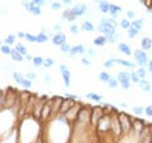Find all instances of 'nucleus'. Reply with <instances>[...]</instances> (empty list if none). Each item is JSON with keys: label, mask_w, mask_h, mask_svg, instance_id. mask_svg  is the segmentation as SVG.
Returning <instances> with one entry per match:
<instances>
[{"label": "nucleus", "mask_w": 152, "mask_h": 143, "mask_svg": "<svg viewBox=\"0 0 152 143\" xmlns=\"http://www.w3.org/2000/svg\"><path fill=\"white\" fill-rule=\"evenodd\" d=\"M62 18H64V19H66V20H69V22H74L77 17H76L75 14L72 13V10H71V9H67V10H65V12H64Z\"/></svg>", "instance_id": "4be33fe9"}, {"label": "nucleus", "mask_w": 152, "mask_h": 143, "mask_svg": "<svg viewBox=\"0 0 152 143\" xmlns=\"http://www.w3.org/2000/svg\"><path fill=\"white\" fill-rule=\"evenodd\" d=\"M105 115V113H104V110L102 108H99V107H96V108H93L91 109V125H93V128L95 129V127L98 125V123H99V120Z\"/></svg>", "instance_id": "39448f33"}, {"label": "nucleus", "mask_w": 152, "mask_h": 143, "mask_svg": "<svg viewBox=\"0 0 152 143\" xmlns=\"http://www.w3.org/2000/svg\"><path fill=\"white\" fill-rule=\"evenodd\" d=\"M22 85H23V86H24L26 89H29L31 86H32V81L29 80V79H24V80H23V82H22Z\"/></svg>", "instance_id": "8fccbe9b"}, {"label": "nucleus", "mask_w": 152, "mask_h": 143, "mask_svg": "<svg viewBox=\"0 0 152 143\" xmlns=\"http://www.w3.org/2000/svg\"><path fill=\"white\" fill-rule=\"evenodd\" d=\"M32 62H33V66H34V67H41V66L45 65V58L41 56H34L32 60Z\"/></svg>", "instance_id": "393cba45"}, {"label": "nucleus", "mask_w": 152, "mask_h": 143, "mask_svg": "<svg viewBox=\"0 0 152 143\" xmlns=\"http://www.w3.org/2000/svg\"><path fill=\"white\" fill-rule=\"evenodd\" d=\"M117 79L118 81H126V80H131V72H128V71H121L119 74L117 75Z\"/></svg>", "instance_id": "a878e982"}, {"label": "nucleus", "mask_w": 152, "mask_h": 143, "mask_svg": "<svg viewBox=\"0 0 152 143\" xmlns=\"http://www.w3.org/2000/svg\"><path fill=\"white\" fill-rule=\"evenodd\" d=\"M26 39L28 42H31V43H37V36H32L31 33H27V36H26Z\"/></svg>", "instance_id": "a18cd8bd"}, {"label": "nucleus", "mask_w": 152, "mask_h": 143, "mask_svg": "<svg viewBox=\"0 0 152 143\" xmlns=\"http://www.w3.org/2000/svg\"><path fill=\"white\" fill-rule=\"evenodd\" d=\"M62 1H64L65 4H71V3H72V0H62Z\"/></svg>", "instance_id": "774afa93"}, {"label": "nucleus", "mask_w": 152, "mask_h": 143, "mask_svg": "<svg viewBox=\"0 0 152 143\" xmlns=\"http://www.w3.org/2000/svg\"><path fill=\"white\" fill-rule=\"evenodd\" d=\"M22 5L24 7L28 12H29V9H31V7H32V4H31V3H28L27 0H23V1H22Z\"/></svg>", "instance_id": "4d7b16f0"}, {"label": "nucleus", "mask_w": 152, "mask_h": 143, "mask_svg": "<svg viewBox=\"0 0 152 143\" xmlns=\"http://www.w3.org/2000/svg\"><path fill=\"white\" fill-rule=\"evenodd\" d=\"M88 55H89L90 57H95V56H96V55H95V51H94L93 48H89V50H88Z\"/></svg>", "instance_id": "052dcab7"}, {"label": "nucleus", "mask_w": 152, "mask_h": 143, "mask_svg": "<svg viewBox=\"0 0 152 143\" xmlns=\"http://www.w3.org/2000/svg\"><path fill=\"white\" fill-rule=\"evenodd\" d=\"M148 71L152 74V60H151V61H148Z\"/></svg>", "instance_id": "0e129e2a"}, {"label": "nucleus", "mask_w": 152, "mask_h": 143, "mask_svg": "<svg viewBox=\"0 0 152 143\" xmlns=\"http://www.w3.org/2000/svg\"><path fill=\"white\" fill-rule=\"evenodd\" d=\"M85 53V46L84 45H77V46H74L71 47V51H70V57L76 56V55H83Z\"/></svg>", "instance_id": "2eb2a0df"}, {"label": "nucleus", "mask_w": 152, "mask_h": 143, "mask_svg": "<svg viewBox=\"0 0 152 143\" xmlns=\"http://www.w3.org/2000/svg\"><path fill=\"white\" fill-rule=\"evenodd\" d=\"M66 39H67V38H66V36L64 34V33L62 32H58L57 34H55L53 37H52V43H53L55 46H60L61 47L62 45L67 43Z\"/></svg>", "instance_id": "9d476101"}, {"label": "nucleus", "mask_w": 152, "mask_h": 143, "mask_svg": "<svg viewBox=\"0 0 152 143\" xmlns=\"http://www.w3.org/2000/svg\"><path fill=\"white\" fill-rule=\"evenodd\" d=\"M118 119L121 122L123 133H131L133 129V119L126 113H118Z\"/></svg>", "instance_id": "7ed1b4c3"}, {"label": "nucleus", "mask_w": 152, "mask_h": 143, "mask_svg": "<svg viewBox=\"0 0 152 143\" xmlns=\"http://www.w3.org/2000/svg\"><path fill=\"white\" fill-rule=\"evenodd\" d=\"M12 51H13V50H10V47H9L8 45H3V46H1V53H3V55H10Z\"/></svg>", "instance_id": "37998d69"}, {"label": "nucleus", "mask_w": 152, "mask_h": 143, "mask_svg": "<svg viewBox=\"0 0 152 143\" xmlns=\"http://www.w3.org/2000/svg\"><path fill=\"white\" fill-rule=\"evenodd\" d=\"M122 12V8L119 5H115V4H110V9H109V14L112 15L113 19H115L118 17V14Z\"/></svg>", "instance_id": "aec40b11"}, {"label": "nucleus", "mask_w": 152, "mask_h": 143, "mask_svg": "<svg viewBox=\"0 0 152 143\" xmlns=\"http://www.w3.org/2000/svg\"><path fill=\"white\" fill-rule=\"evenodd\" d=\"M113 61L118 65H122L124 67H128V69H134L136 67V63L133 62H129V61H126V60H122V58H113Z\"/></svg>", "instance_id": "6ab92c4d"}, {"label": "nucleus", "mask_w": 152, "mask_h": 143, "mask_svg": "<svg viewBox=\"0 0 152 143\" xmlns=\"http://www.w3.org/2000/svg\"><path fill=\"white\" fill-rule=\"evenodd\" d=\"M45 81H47V82H50V81H51V76L48 74L45 75Z\"/></svg>", "instance_id": "e2e57ef3"}, {"label": "nucleus", "mask_w": 152, "mask_h": 143, "mask_svg": "<svg viewBox=\"0 0 152 143\" xmlns=\"http://www.w3.org/2000/svg\"><path fill=\"white\" fill-rule=\"evenodd\" d=\"M98 4H99V9L103 14H107L109 13V9H110V3L107 1V0H96Z\"/></svg>", "instance_id": "dca6fc26"}, {"label": "nucleus", "mask_w": 152, "mask_h": 143, "mask_svg": "<svg viewBox=\"0 0 152 143\" xmlns=\"http://www.w3.org/2000/svg\"><path fill=\"white\" fill-rule=\"evenodd\" d=\"M26 58H27V60H29V61H32V60H33V57H32L31 55H27V56H26Z\"/></svg>", "instance_id": "338daca9"}, {"label": "nucleus", "mask_w": 152, "mask_h": 143, "mask_svg": "<svg viewBox=\"0 0 152 143\" xmlns=\"http://www.w3.org/2000/svg\"><path fill=\"white\" fill-rule=\"evenodd\" d=\"M29 13L32 14V15H41V7H38V5H32L31 9H29Z\"/></svg>", "instance_id": "72a5a7b5"}, {"label": "nucleus", "mask_w": 152, "mask_h": 143, "mask_svg": "<svg viewBox=\"0 0 152 143\" xmlns=\"http://www.w3.org/2000/svg\"><path fill=\"white\" fill-rule=\"evenodd\" d=\"M60 71H61V75H62L65 86H66V88H70V85H71V74H70L69 69L66 67L65 65H61V66H60Z\"/></svg>", "instance_id": "0eeeda50"}, {"label": "nucleus", "mask_w": 152, "mask_h": 143, "mask_svg": "<svg viewBox=\"0 0 152 143\" xmlns=\"http://www.w3.org/2000/svg\"><path fill=\"white\" fill-rule=\"evenodd\" d=\"M53 28H55V31H58V32L61 31V26H60V24H56Z\"/></svg>", "instance_id": "69168bd1"}, {"label": "nucleus", "mask_w": 152, "mask_h": 143, "mask_svg": "<svg viewBox=\"0 0 152 143\" xmlns=\"http://www.w3.org/2000/svg\"><path fill=\"white\" fill-rule=\"evenodd\" d=\"M52 100L50 101H46L43 109H42V113H41V119L42 120H47L51 115H52Z\"/></svg>", "instance_id": "6e6552de"}, {"label": "nucleus", "mask_w": 152, "mask_h": 143, "mask_svg": "<svg viewBox=\"0 0 152 143\" xmlns=\"http://www.w3.org/2000/svg\"><path fill=\"white\" fill-rule=\"evenodd\" d=\"M60 50H61V52H64V53H66V55H70L71 47H70V45H69V43H65V45H62V46L60 47Z\"/></svg>", "instance_id": "a19ab883"}, {"label": "nucleus", "mask_w": 152, "mask_h": 143, "mask_svg": "<svg viewBox=\"0 0 152 143\" xmlns=\"http://www.w3.org/2000/svg\"><path fill=\"white\" fill-rule=\"evenodd\" d=\"M64 98H60V96H56L52 100V113L53 114H60V109H61V105L64 103Z\"/></svg>", "instance_id": "f8f14e48"}, {"label": "nucleus", "mask_w": 152, "mask_h": 143, "mask_svg": "<svg viewBox=\"0 0 152 143\" xmlns=\"http://www.w3.org/2000/svg\"><path fill=\"white\" fill-rule=\"evenodd\" d=\"M15 50H17L20 55H23V56H27V55H28V51H27V48H26V46H23V45H20V43H18V45L15 46Z\"/></svg>", "instance_id": "f704fd0d"}, {"label": "nucleus", "mask_w": 152, "mask_h": 143, "mask_svg": "<svg viewBox=\"0 0 152 143\" xmlns=\"http://www.w3.org/2000/svg\"><path fill=\"white\" fill-rule=\"evenodd\" d=\"M48 41V36L45 32H39L37 34V43H46Z\"/></svg>", "instance_id": "cd10ccee"}, {"label": "nucleus", "mask_w": 152, "mask_h": 143, "mask_svg": "<svg viewBox=\"0 0 152 143\" xmlns=\"http://www.w3.org/2000/svg\"><path fill=\"white\" fill-rule=\"evenodd\" d=\"M132 110H133V113H134L136 115H142V114L145 113V109L142 107H133Z\"/></svg>", "instance_id": "ea45409f"}, {"label": "nucleus", "mask_w": 152, "mask_h": 143, "mask_svg": "<svg viewBox=\"0 0 152 143\" xmlns=\"http://www.w3.org/2000/svg\"><path fill=\"white\" fill-rule=\"evenodd\" d=\"M145 114L147 117H152V105H147L145 108Z\"/></svg>", "instance_id": "864d4df0"}, {"label": "nucleus", "mask_w": 152, "mask_h": 143, "mask_svg": "<svg viewBox=\"0 0 152 143\" xmlns=\"http://www.w3.org/2000/svg\"><path fill=\"white\" fill-rule=\"evenodd\" d=\"M14 43H15V36L10 34V36H8V37L5 38V45L10 46V45H14Z\"/></svg>", "instance_id": "79ce46f5"}, {"label": "nucleus", "mask_w": 152, "mask_h": 143, "mask_svg": "<svg viewBox=\"0 0 152 143\" xmlns=\"http://www.w3.org/2000/svg\"><path fill=\"white\" fill-rule=\"evenodd\" d=\"M13 79L15 80V82H18V84H20V85H22L23 80H24L26 77H24V76H23V74H22V72H18V71H14V72H13Z\"/></svg>", "instance_id": "c85d7f7f"}, {"label": "nucleus", "mask_w": 152, "mask_h": 143, "mask_svg": "<svg viewBox=\"0 0 152 143\" xmlns=\"http://www.w3.org/2000/svg\"><path fill=\"white\" fill-rule=\"evenodd\" d=\"M119 26L123 28V29H129V28L132 27V22H129V20H128V19L126 18V19H122V20H121V23H119Z\"/></svg>", "instance_id": "473e14b6"}, {"label": "nucleus", "mask_w": 152, "mask_h": 143, "mask_svg": "<svg viewBox=\"0 0 152 143\" xmlns=\"http://www.w3.org/2000/svg\"><path fill=\"white\" fill-rule=\"evenodd\" d=\"M26 77H27V79H29L31 81H33V80H34V79L37 77V75H36V72H27Z\"/></svg>", "instance_id": "6e6d98bb"}, {"label": "nucleus", "mask_w": 152, "mask_h": 143, "mask_svg": "<svg viewBox=\"0 0 152 143\" xmlns=\"http://www.w3.org/2000/svg\"><path fill=\"white\" fill-rule=\"evenodd\" d=\"M119 85L123 89H129L131 88V80H126V81H121Z\"/></svg>", "instance_id": "09e8293b"}, {"label": "nucleus", "mask_w": 152, "mask_h": 143, "mask_svg": "<svg viewBox=\"0 0 152 143\" xmlns=\"http://www.w3.org/2000/svg\"><path fill=\"white\" fill-rule=\"evenodd\" d=\"M99 79H100V81H103V82H108V81L112 79V76L109 72H107V71H103V72L99 74Z\"/></svg>", "instance_id": "2f4dec72"}, {"label": "nucleus", "mask_w": 152, "mask_h": 143, "mask_svg": "<svg viewBox=\"0 0 152 143\" xmlns=\"http://www.w3.org/2000/svg\"><path fill=\"white\" fill-rule=\"evenodd\" d=\"M55 65V60L53 58H51V57H47V58L45 60V67H51V66H53Z\"/></svg>", "instance_id": "c03bdc74"}, {"label": "nucleus", "mask_w": 152, "mask_h": 143, "mask_svg": "<svg viewBox=\"0 0 152 143\" xmlns=\"http://www.w3.org/2000/svg\"><path fill=\"white\" fill-rule=\"evenodd\" d=\"M51 8H52V10H60V9H61V4L57 3V1H53L51 4Z\"/></svg>", "instance_id": "5fc2aeb1"}, {"label": "nucleus", "mask_w": 152, "mask_h": 143, "mask_svg": "<svg viewBox=\"0 0 152 143\" xmlns=\"http://www.w3.org/2000/svg\"><path fill=\"white\" fill-rule=\"evenodd\" d=\"M81 65H83V66H90V65H91V62H90L88 58L83 57V58H81Z\"/></svg>", "instance_id": "13d9d810"}, {"label": "nucleus", "mask_w": 152, "mask_h": 143, "mask_svg": "<svg viewBox=\"0 0 152 143\" xmlns=\"http://www.w3.org/2000/svg\"><path fill=\"white\" fill-rule=\"evenodd\" d=\"M32 5H38V7H43L46 4V0H32L31 1Z\"/></svg>", "instance_id": "de8ad7c7"}, {"label": "nucleus", "mask_w": 152, "mask_h": 143, "mask_svg": "<svg viewBox=\"0 0 152 143\" xmlns=\"http://www.w3.org/2000/svg\"><path fill=\"white\" fill-rule=\"evenodd\" d=\"M26 36H27V33H24V32H19L18 33V37L19 38H26Z\"/></svg>", "instance_id": "680f3d73"}, {"label": "nucleus", "mask_w": 152, "mask_h": 143, "mask_svg": "<svg viewBox=\"0 0 152 143\" xmlns=\"http://www.w3.org/2000/svg\"><path fill=\"white\" fill-rule=\"evenodd\" d=\"M86 99L93 100V101H95V103H99L102 100V96L98 95L96 93H89V94H86Z\"/></svg>", "instance_id": "c756f323"}, {"label": "nucleus", "mask_w": 152, "mask_h": 143, "mask_svg": "<svg viewBox=\"0 0 152 143\" xmlns=\"http://www.w3.org/2000/svg\"><path fill=\"white\" fill-rule=\"evenodd\" d=\"M104 37H105L108 43H114V42H117V39H118V34H105Z\"/></svg>", "instance_id": "4c0bfd02"}, {"label": "nucleus", "mask_w": 152, "mask_h": 143, "mask_svg": "<svg viewBox=\"0 0 152 143\" xmlns=\"http://www.w3.org/2000/svg\"><path fill=\"white\" fill-rule=\"evenodd\" d=\"M115 26H117V22L114 19H108V18H102V22L98 26V31L102 32L104 36L105 34H117L115 32Z\"/></svg>", "instance_id": "f257e3e1"}, {"label": "nucleus", "mask_w": 152, "mask_h": 143, "mask_svg": "<svg viewBox=\"0 0 152 143\" xmlns=\"http://www.w3.org/2000/svg\"><path fill=\"white\" fill-rule=\"evenodd\" d=\"M118 51L122 52L123 55H127V56H131V55H132L131 47L128 46L127 43H124V42H121V43L118 45Z\"/></svg>", "instance_id": "f3484780"}, {"label": "nucleus", "mask_w": 152, "mask_h": 143, "mask_svg": "<svg viewBox=\"0 0 152 143\" xmlns=\"http://www.w3.org/2000/svg\"><path fill=\"white\" fill-rule=\"evenodd\" d=\"M110 115H112V133L115 138H119L123 134V129L119 119H118V113H112Z\"/></svg>", "instance_id": "20e7f679"}, {"label": "nucleus", "mask_w": 152, "mask_h": 143, "mask_svg": "<svg viewBox=\"0 0 152 143\" xmlns=\"http://www.w3.org/2000/svg\"><path fill=\"white\" fill-rule=\"evenodd\" d=\"M81 29H83L84 32H89V33H91V32H94L95 27L93 26V23H91V22L85 20V22H83V24H81Z\"/></svg>", "instance_id": "5701e85b"}, {"label": "nucleus", "mask_w": 152, "mask_h": 143, "mask_svg": "<svg viewBox=\"0 0 152 143\" xmlns=\"http://www.w3.org/2000/svg\"><path fill=\"white\" fill-rule=\"evenodd\" d=\"M96 133H108L112 132V115L110 114H105L100 120H99L98 125L95 127Z\"/></svg>", "instance_id": "f03ea898"}, {"label": "nucleus", "mask_w": 152, "mask_h": 143, "mask_svg": "<svg viewBox=\"0 0 152 143\" xmlns=\"http://www.w3.org/2000/svg\"><path fill=\"white\" fill-rule=\"evenodd\" d=\"M10 57H12V60H13V61H15V62H22V61H23V58H24V56L19 53V52H18L15 48H14V50L12 51Z\"/></svg>", "instance_id": "b1692460"}, {"label": "nucleus", "mask_w": 152, "mask_h": 143, "mask_svg": "<svg viewBox=\"0 0 152 143\" xmlns=\"http://www.w3.org/2000/svg\"><path fill=\"white\" fill-rule=\"evenodd\" d=\"M115 63L113 61V58H110V60H107L105 62H104V67H107V69H110V67H113V65Z\"/></svg>", "instance_id": "3c124183"}, {"label": "nucleus", "mask_w": 152, "mask_h": 143, "mask_svg": "<svg viewBox=\"0 0 152 143\" xmlns=\"http://www.w3.org/2000/svg\"><path fill=\"white\" fill-rule=\"evenodd\" d=\"M145 127H146V124L142 119H133V129L132 131H134L137 136L141 134L142 131L145 129Z\"/></svg>", "instance_id": "9b49d317"}, {"label": "nucleus", "mask_w": 152, "mask_h": 143, "mask_svg": "<svg viewBox=\"0 0 152 143\" xmlns=\"http://www.w3.org/2000/svg\"><path fill=\"white\" fill-rule=\"evenodd\" d=\"M140 34V31H137V29H134V28H129V29L127 31V36L129 37V38H134V37H137Z\"/></svg>", "instance_id": "e433bc0d"}, {"label": "nucleus", "mask_w": 152, "mask_h": 143, "mask_svg": "<svg viewBox=\"0 0 152 143\" xmlns=\"http://www.w3.org/2000/svg\"><path fill=\"white\" fill-rule=\"evenodd\" d=\"M15 93H5V104H4V107L7 109H10L15 103Z\"/></svg>", "instance_id": "4468645a"}, {"label": "nucleus", "mask_w": 152, "mask_h": 143, "mask_svg": "<svg viewBox=\"0 0 152 143\" xmlns=\"http://www.w3.org/2000/svg\"><path fill=\"white\" fill-rule=\"evenodd\" d=\"M70 32L72 33V34H77V33H79V26L71 24V27H70Z\"/></svg>", "instance_id": "603ef678"}, {"label": "nucleus", "mask_w": 152, "mask_h": 143, "mask_svg": "<svg viewBox=\"0 0 152 143\" xmlns=\"http://www.w3.org/2000/svg\"><path fill=\"white\" fill-rule=\"evenodd\" d=\"M93 43H94L95 46L103 47L104 45H105V43H107V39H105V37H104V36H99V37H96V38H94Z\"/></svg>", "instance_id": "bb28decb"}, {"label": "nucleus", "mask_w": 152, "mask_h": 143, "mask_svg": "<svg viewBox=\"0 0 152 143\" xmlns=\"http://www.w3.org/2000/svg\"><path fill=\"white\" fill-rule=\"evenodd\" d=\"M138 86L143 90V91H146V93H148V91H151V84H150V81H147V80H145V79H142L138 84Z\"/></svg>", "instance_id": "412c9836"}, {"label": "nucleus", "mask_w": 152, "mask_h": 143, "mask_svg": "<svg viewBox=\"0 0 152 143\" xmlns=\"http://www.w3.org/2000/svg\"><path fill=\"white\" fill-rule=\"evenodd\" d=\"M76 104H75V100L74 99H70V98H66L65 100H64V103H62V105H61V109H60V114H66L69 110L72 107H75Z\"/></svg>", "instance_id": "1a4fd4ad"}, {"label": "nucleus", "mask_w": 152, "mask_h": 143, "mask_svg": "<svg viewBox=\"0 0 152 143\" xmlns=\"http://www.w3.org/2000/svg\"><path fill=\"white\" fill-rule=\"evenodd\" d=\"M141 47H142V50H143V51L151 50V47H152V39H151L150 37H143V38H142V41H141Z\"/></svg>", "instance_id": "a211bd4d"}, {"label": "nucleus", "mask_w": 152, "mask_h": 143, "mask_svg": "<svg viewBox=\"0 0 152 143\" xmlns=\"http://www.w3.org/2000/svg\"><path fill=\"white\" fill-rule=\"evenodd\" d=\"M107 84H108V86L110 88V89H115V88H118V85H119V81H118V79L112 77Z\"/></svg>", "instance_id": "c9c22d12"}, {"label": "nucleus", "mask_w": 152, "mask_h": 143, "mask_svg": "<svg viewBox=\"0 0 152 143\" xmlns=\"http://www.w3.org/2000/svg\"><path fill=\"white\" fill-rule=\"evenodd\" d=\"M133 56L136 58V62L138 63L141 67H145L147 65V61H148V57H147V53L143 50H136L133 52Z\"/></svg>", "instance_id": "423d86ee"}, {"label": "nucleus", "mask_w": 152, "mask_h": 143, "mask_svg": "<svg viewBox=\"0 0 152 143\" xmlns=\"http://www.w3.org/2000/svg\"><path fill=\"white\" fill-rule=\"evenodd\" d=\"M71 10H72V13L75 14L76 17H81V15H84V14H86L88 7L85 5V4H76Z\"/></svg>", "instance_id": "ddd939ff"}, {"label": "nucleus", "mask_w": 152, "mask_h": 143, "mask_svg": "<svg viewBox=\"0 0 152 143\" xmlns=\"http://www.w3.org/2000/svg\"><path fill=\"white\" fill-rule=\"evenodd\" d=\"M137 74H138V76L141 77V80L142 79H145L146 77V75H147V71L143 69V67H140L138 70H137Z\"/></svg>", "instance_id": "49530a36"}, {"label": "nucleus", "mask_w": 152, "mask_h": 143, "mask_svg": "<svg viewBox=\"0 0 152 143\" xmlns=\"http://www.w3.org/2000/svg\"><path fill=\"white\" fill-rule=\"evenodd\" d=\"M131 81H132V82H136V84H138L141 81V77L138 76V74H137V71H133V72H131Z\"/></svg>", "instance_id": "58836bf2"}, {"label": "nucleus", "mask_w": 152, "mask_h": 143, "mask_svg": "<svg viewBox=\"0 0 152 143\" xmlns=\"http://www.w3.org/2000/svg\"><path fill=\"white\" fill-rule=\"evenodd\" d=\"M132 28H134L137 31H141L142 28H143V20H142V19H136V20H133Z\"/></svg>", "instance_id": "7c9ffc66"}, {"label": "nucleus", "mask_w": 152, "mask_h": 143, "mask_svg": "<svg viewBox=\"0 0 152 143\" xmlns=\"http://www.w3.org/2000/svg\"><path fill=\"white\" fill-rule=\"evenodd\" d=\"M134 17H136V13H134V12H132V10L127 12V18H128V19H133Z\"/></svg>", "instance_id": "bf43d9fd"}]
</instances>
